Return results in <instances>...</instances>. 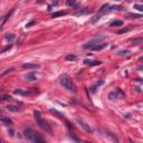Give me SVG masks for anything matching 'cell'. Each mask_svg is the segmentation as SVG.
I'll use <instances>...</instances> for the list:
<instances>
[{
  "instance_id": "1",
  "label": "cell",
  "mask_w": 143,
  "mask_h": 143,
  "mask_svg": "<svg viewBox=\"0 0 143 143\" xmlns=\"http://www.w3.org/2000/svg\"><path fill=\"white\" fill-rule=\"evenodd\" d=\"M34 118H35V120H36L37 125L39 126L42 131L49 133V134H52V133H53L52 126L49 125V123L47 122V121H45V120H42V113H40L39 111H34Z\"/></svg>"
},
{
  "instance_id": "2",
  "label": "cell",
  "mask_w": 143,
  "mask_h": 143,
  "mask_svg": "<svg viewBox=\"0 0 143 143\" xmlns=\"http://www.w3.org/2000/svg\"><path fill=\"white\" fill-rule=\"evenodd\" d=\"M59 82H60L62 86L65 90H70L72 93H76L77 92V88H76V85L74 84V82L72 80V78L68 75H63L59 78Z\"/></svg>"
},
{
  "instance_id": "3",
  "label": "cell",
  "mask_w": 143,
  "mask_h": 143,
  "mask_svg": "<svg viewBox=\"0 0 143 143\" xmlns=\"http://www.w3.org/2000/svg\"><path fill=\"white\" fill-rule=\"evenodd\" d=\"M24 133H25V136L27 138L28 140L32 141V142H36V143H38V142H45V140L40 136V134H38L37 132H35V131L32 130V128H25Z\"/></svg>"
},
{
  "instance_id": "4",
  "label": "cell",
  "mask_w": 143,
  "mask_h": 143,
  "mask_svg": "<svg viewBox=\"0 0 143 143\" xmlns=\"http://www.w3.org/2000/svg\"><path fill=\"white\" fill-rule=\"evenodd\" d=\"M105 36L101 35V36H96V37L94 38V39L90 40V42H85L84 45H83V48L84 49H90L92 47H94L95 45H98V44H102V42H103L104 39H105Z\"/></svg>"
},
{
  "instance_id": "5",
  "label": "cell",
  "mask_w": 143,
  "mask_h": 143,
  "mask_svg": "<svg viewBox=\"0 0 143 143\" xmlns=\"http://www.w3.org/2000/svg\"><path fill=\"white\" fill-rule=\"evenodd\" d=\"M124 96V93L121 90H115L113 92H111L108 94V98L110 100H116V98H122Z\"/></svg>"
},
{
  "instance_id": "6",
  "label": "cell",
  "mask_w": 143,
  "mask_h": 143,
  "mask_svg": "<svg viewBox=\"0 0 143 143\" xmlns=\"http://www.w3.org/2000/svg\"><path fill=\"white\" fill-rule=\"evenodd\" d=\"M0 122H1L4 125H7V126L12 125V121H11V118H9L8 116H6V115H0Z\"/></svg>"
},
{
  "instance_id": "7",
  "label": "cell",
  "mask_w": 143,
  "mask_h": 143,
  "mask_svg": "<svg viewBox=\"0 0 143 143\" xmlns=\"http://www.w3.org/2000/svg\"><path fill=\"white\" fill-rule=\"evenodd\" d=\"M22 68H26V70H36V68H39V65L38 64H32V63H26L22 65Z\"/></svg>"
},
{
  "instance_id": "8",
  "label": "cell",
  "mask_w": 143,
  "mask_h": 143,
  "mask_svg": "<svg viewBox=\"0 0 143 143\" xmlns=\"http://www.w3.org/2000/svg\"><path fill=\"white\" fill-rule=\"evenodd\" d=\"M85 65H88V66H98L102 64V62L100 60H88V59H85L84 60Z\"/></svg>"
},
{
  "instance_id": "9",
  "label": "cell",
  "mask_w": 143,
  "mask_h": 143,
  "mask_svg": "<svg viewBox=\"0 0 143 143\" xmlns=\"http://www.w3.org/2000/svg\"><path fill=\"white\" fill-rule=\"evenodd\" d=\"M77 122L80 123V125H82V128H84V130L86 131V132H92V128H90V125L87 124V123H85V122H84V121H83V120H80V118H78V120H77Z\"/></svg>"
},
{
  "instance_id": "10",
  "label": "cell",
  "mask_w": 143,
  "mask_h": 143,
  "mask_svg": "<svg viewBox=\"0 0 143 143\" xmlns=\"http://www.w3.org/2000/svg\"><path fill=\"white\" fill-rule=\"evenodd\" d=\"M26 80H28V82H34V80H36V74L34 73V72H32V73H29V74H27V75H26Z\"/></svg>"
},
{
  "instance_id": "11",
  "label": "cell",
  "mask_w": 143,
  "mask_h": 143,
  "mask_svg": "<svg viewBox=\"0 0 143 143\" xmlns=\"http://www.w3.org/2000/svg\"><path fill=\"white\" fill-rule=\"evenodd\" d=\"M7 110L10 112H19V111H21V107L18 105H8L7 106Z\"/></svg>"
},
{
  "instance_id": "12",
  "label": "cell",
  "mask_w": 143,
  "mask_h": 143,
  "mask_svg": "<svg viewBox=\"0 0 143 143\" xmlns=\"http://www.w3.org/2000/svg\"><path fill=\"white\" fill-rule=\"evenodd\" d=\"M105 8H108V10H124L122 6H108V4H105Z\"/></svg>"
},
{
  "instance_id": "13",
  "label": "cell",
  "mask_w": 143,
  "mask_h": 143,
  "mask_svg": "<svg viewBox=\"0 0 143 143\" xmlns=\"http://www.w3.org/2000/svg\"><path fill=\"white\" fill-rule=\"evenodd\" d=\"M106 46H107L106 44H98V45H95L94 47H92L90 50H102V49L105 48Z\"/></svg>"
},
{
  "instance_id": "14",
  "label": "cell",
  "mask_w": 143,
  "mask_h": 143,
  "mask_svg": "<svg viewBox=\"0 0 143 143\" xmlns=\"http://www.w3.org/2000/svg\"><path fill=\"white\" fill-rule=\"evenodd\" d=\"M123 25V21L122 20H114L111 22L110 27H118V26H122Z\"/></svg>"
},
{
  "instance_id": "15",
  "label": "cell",
  "mask_w": 143,
  "mask_h": 143,
  "mask_svg": "<svg viewBox=\"0 0 143 143\" xmlns=\"http://www.w3.org/2000/svg\"><path fill=\"white\" fill-rule=\"evenodd\" d=\"M66 4H67L68 7H74V8L77 7V2H76V0H67Z\"/></svg>"
},
{
  "instance_id": "16",
  "label": "cell",
  "mask_w": 143,
  "mask_h": 143,
  "mask_svg": "<svg viewBox=\"0 0 143 143\" xmlns=\"http://www.w3.org/2000/svg\"><path fill=\"white\" fill-rule=\"evenodd\" d=\"M64 15H66V11H57V12H54L53 15H52V17L57 18V17H59V16H64Z\"/></svg>"
},
{
  "instance_id": "17",
  "label": "cell",
  "mask_w": 143,
  "mask_h": 143,
  "mask_svg": "<svg viewBox=\"0 0 143 143\" xmlns=\"http://www.w3.org/2000/svg\"><path fill=\"white\" fill-rule=\"evenodd\" d=\"M16 95H27L29 92H25V90H14Z\"/></svg>"
},
{
  "instance_id": "18",
  "label": "cell",
  "mask_w": 143,
  "mask_h": 143,
  "mask_svg": "<svg viewBox=\"0 0 143 143\" xmlns=\"http://www.w3.org/2000/svg\"><path fill=\"white\" fill-rule=\"evenodd\" d=\"M102 15H103V12H101V14H97V15H95L94 17H93L92 19H90V22H95V21H97L100 18L102 17Z\"/></svg>"
},
{
  "instance_id": "19",
  "label": "cell",
  "mask_w": 143,
  "mask_h": 143,
  "mask_svg": "<svg viewBox=\"0 0 143 143\" xmlns=\"http://www.w3.org/2000/svg\"><path fill=\"white\" fill-rule=\"evenodd\" d=\"M50 112L52 113H54V114H56L58 118H64V114H62V113H59L58 111H56V110H54V108H52L50 110Z\"/></svg>"
},
{
  "instance_id": "20",
  "label": "cell",
  "mask_w": 143,
  "mask_h": 143,
  "mask_svg": "<svg viewBox=\"0 0 143 143\" xmlns=\"http://www.w3.org/2000/svg\"><path fill=\"white\" fill-rule=\"evenodd\" d=\"M0 101H11V96H9V95H2V96H0Z\"/></svg>"
},
{
  "instance_id": "21",
  "label": "cell",
  "mask_w": 143,
  "mask_h": 143,
  "mask_svg": "<svg viewBox=\"0 0 143 143\" xmlns=\"http://www.w3.org/2000/svg\"><path fill=\"white\" fill-rule=\"evenodd\" d=\"M142 42H143V39H142L141 37H140V38H136V39H133V40H132L133 45H138V44H141Z\"/></svg>"
},
{
  "instance_id": "22",
  "label": "cell",
  "mask_w": 143,
  "mask_h": 143,
  "mask_svg": "<svg viewBox=\"0 0 143 143\" xmlns=\"http://www.w3.org/2000/svg\"><path fill=\"white\" fill-rule=\"evenodd\" d=\"M128 54H130V52L128 50H121V52H118V56H128Z\"/></svg>"
},
{
  "instance_id": "23",
  "label": "cell",
  "mask_w": 143,
  "mask_h": 143,
  "mask_svg": "<svg viewBox=\"0 0 143 143\" xmlns=\"http://www.w3.org/2000/svg\"><path fill=\"white\" fill-rule=\"evenodd\" d=\"M66 59H67V60H76L77 57H76L75 55H67V56H66Z\"/></svg>"
},
{
  "instance_id": "24",
  "label": "cell",
  "mask_w": 143,
  "mask_h": 143,
  "mask_svg": "<svg viewBox=\"0 0 143 143\" xmlns=\"http://www.w3.org/2000/svg\"><path fill=\"white\" fill-rule=\"evenodd\" d=\"M102 84H103V80H101V82H100V83H97V84L95 85V86H94V87H93V88H92V92H95V90H96V88H97V87H98V86H101Z\"/></svg>"
},
{
  "instance_id": "25",
  "label": "cell",
  "mask_w": 143,
  "mask_h": 143,
  "mask_svg": "<svg viewBox=\"0 0 143 143\" xmlns=\"http://www.w3.org/2000/svg\"><path fill=\"white\" fill-rule=\"evenodd\" d=\"M90 10H80L76 12V15H85V14H88Z\"/></svg>"
},
{
  "instance_id": "26",
  "label": "cell",
  "mask_w": 143,
  "mask_h": 143,
  "mask_svg": "<svg viewBox=\"0 0 143 143\" xmlns=\"http://www.w3.org/2000/svg\"><path fill=\"white\" fill-rule=\"evenodd\" d=\"M14 38H15V35H14V34H10V35H7L6 36V39L7 40H10V42L14 39Z\"/></svg>"
},
{
  "instance_id": "27",
  "label": "cell",
  "mask_w": 143,
  "mask_h": 143,
  "mask_svg": "<svg viewBox=\"0 0 143 143\" xmlns=\"http://www.w3.org/2000/svg\"><path fill=\"white\" fill-rule=\"evenodd\" d=\"M12 70H14V68H9V70H4V73H2L0 76H4V75H7L8 73H10V72H12Z\"/></svg>"
},
{
  "instance_id": "28",
  "label": "cell",
  "mask_w": 143,
  "mask_h": 143,
  "mask_svg": "<svg viewBox=\"0 0 143 143\" xmlns=\"http://www.w3.org/2000/svg\"><path fill=\"white\" fill-rule=\"evenodd\" d=\"M35 22H36L35 20H32V21H29V22H28L27 25H26V28H29V27H32V25H35Z\"/></svg>"
},
{
  "instance_id": "29",
  "label": "cell",
  "mask_w": 143,
  "mask_h": 143,
  "mask_svg": "<svg viewBox=\"0 0 143 143\" xmlns=\"http://www.w3.org/2000/svg\"><path fill=\"white\" fill-rule=\"evenodd\" d=\"M134 8H135V9H138L139 11H141V12L143 11V7H142V6H140V4H135Z\"/></svg>"
},
{
  "instance_id": "30",
  "label": "cell",
  "mask_w": 143,
  "mask_h": 143,
  "mask_svg": "<svg viewBox=\"0 0 143 143\" xmlns=\"http://www.w3.org/2000/svg\"><path fill=\"white\" fill-rule=\"evenodd\" d=\"M128 30H131V28H124V29L118 30V34H123V32H128Z\"/></svg>"
},
{
  "instance_id": "31",
  "label": "cell",
  "mask_w": 143,
  "mask_h": 143,
  "mask_svg": "<svg viewBox=\"0 0 143 143\" xmlns=\"http://www.w3.org/2000/svg\"><path fill=\"white\" fill-rule=\"evenodd\" d=\"M128 17H134V18H141V15H133V14H130Z\"/></svg>"
},
{
  "instance_id": "32",
  "label": "cell",
  "mask_w": 143,
  "mask_h": 143,
  "mask_svg": "<svg viewBox=\"0 0 143 143\" xmlns=\"http://www.w3.org/2000/svg\"><path fill=\"white\" fill-rule=\"evenodd\" d=\"M8 133H10V136H14V131L12 130H10Z\"/></svg>"
},
{
  "instance_id": "33",
  "label": "cell",
  "mask_w": 143,
  "mask_h": 143,
  "mask_svg": "<svg viewBox=\"0 0 143 143\" xmlns=\"http://www.w3.org/2000/svg\"><path fill=\"white\" fill-rule=\"evenodd\" d=\"M138 1H141V0H138Z\"/></svg>"
},
{
  "instance_id": "34",
  "label": "cell",
  "mask_w": 143,
  "mask_h": 143,
  "mask_svg": "<svg viewBox=\"0 0 143 143\" xmlns=\"http://www.w3.org/2000/svg\"><path fill=\"white\" fill-rule=\"evenodd\" d=\"M0 142H1V140H0Z\"/></svg>"
}]
</instances>
